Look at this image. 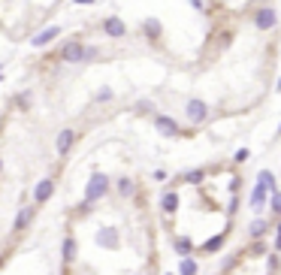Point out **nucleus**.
Returning a JSON list of instances; mask_svg holds the SVG:
<instances>
[{"instance_id":"obj_15","label":"nucleus","mask_w":281,"mask_h":275,"mask_svg":"<svg viewBox=\"0 0 281 275\" xmlns=\"http://www.w3.org/2000/svg\"><path fill=\"white\" fill-rule=\"evenodd\" d=\"M197 260L194 257H182V263H179V275H197Z\"/></svg>"},{"instance_id":"obj_16","label":"nucleus","mask_w":281,"mask_h":275,"mask_svg":"<svg viewBox=\"0 0 281 275\" xmlns=\"http://www.w3.org/2000/svg\"><path fill=\"white\" fill-rule=\"evenodd\" d=\"M175 251H179L182 257H190L194 245H190V239H187V236H179V239H175Z\"/></svg>"},{"instance_id":"obj_2","label":"nucleus","mask_w":281,"mask_h":275,"mask_svg":"<svg viewBox=\"0 0 281 275\" xmlns=\"http://www.w3.org/2000/svg\"><path fill=\"white\" fill-rule=\"evenodd\" d=\"M106 191H109V179L103 173H94L91 179H88V187H85V206H91L100 197H106Z\"/></svg>"},{"instance_id":"obj_1","label":"nucleus","mask_w":281,"mask_h":275,"mask_svg":"<svg viewBox=\"0 0 281 275\" xmlns=\"http://www.w3.org/2000/svg\"><path fill=\"white\" fill-rule=\"evenodd\" d=\"M275 194V176L269 173V169H263V173L257 176V184H254V194H251V206L254 212L263 209V203H266V197Z\"/></svg>"},{"instance_id":"obj_27","label":"nucleus","mask_w":281,"mask_h":275,"mask_svg":"<svg viewBox=\"0 0 281 275\" xmlns=\"http://www.w3.org/2000/svg\"><path fill=\"white\" fill-rule=\"evenodd\" d=\"M76 3H94V0H76Z\"/></svg>"},{"instance_id":"obj_9","label":"nucleus","mask_w":281,"mask_h":275,"mask_svg":"<svg viewBox=\"0 0 281 275\" xmlns=\"http://www.w3.org/2000/svg\"><path fill=\"white\" fill-rule=\"evenodd\" d=\"M103 30H106L109 37H115V40H121V37L127 33L124 22H121V19H115V15H112V19H106V22H103Z\"/></svg>"},{"instance_id":"obj_6","label":"nucleus","mask_w":281,"mask_h":275,"mask_svg":"<svg viewBox=\"0 0 281 275\" xmlns=\"http://www.w3.org/2000/svg\"><path fill=\"white\" fill-rule=\"evenodd\" d=\"M33 215H37V209H33V206H22L19 215H15V221H12V233H24V230L30 227Z\"/></svg>"},{"instance_id":"obj_4","label":"nucleus","mask_w":281,"mask_h":275,"mask_svg":"<svg viewBox=\"0 0 281 275\" xmlns=\"http://www.w3.org/2000/svg\"><path fill=\"white\" fill-rule=\"evenodd\" d=\"M185 115H187V121H190V124H203L206 118H209V103H206V100H200V97L187 100V103H185Z\"/></svg>"},{"instance_id":"obj_12","label":"nucleus","mask_w":281,"mask_h":275,"mask_svg":"<svg viewBox=\"0 0 281 275\" xmlns=\"http://www.w3.org/2000/svg\"><path fill=\"white\" fill-rule=\"evenodd\" d=\"M161 209H164L166 215H175V209H179V194H175V191H166V194L161 197Z\"/></svg>"},{"instance_id":"obj_30","label":"nucleus","mask_w":281,"mask_h":275,"mask_svg":"<svg viewBox=\"0 0 281 275\" xmlns=\"http://www.w3.org/2000/svg\"><path fill=\"white\" fill-rule=\"evenodd\" d=\"M269 275H275V272H269Z\"/></svg>"},{"instance_id":"obj_18","label":"nucleus","mask_w":281,"mask_h":275,"mask_svg":"<svg viewBox=\"0 0 281 275\" xmlns=\"http://www.w3.org/2000/svg\"><path fill=\"white\" fill-rule=\"evenodd\" d=\"M203 179H206L203 169H190V173H185V176H182V182H185V184H200Z\"/></svg>"},{"instance_id":"obj_28","label":"nucleus","mask_w":281,"mask_h":275,"mask_svg":"<svg viewBox=\"0 0 281 275\" xmlns=\"http://www.w3.org/2000/svg\"><path fill=\"white\" fill-rule=\"evenodd\" d=\"M0 169H3V163H0Z\"/></svg>"},{"instance_id":"obj_21","label":"nucleus","mask_w":281,"mask_h":275,"mask_svg":"<svg viewBox=\"0 0 281 275\" xmlns=\"http://www.w3.org/2000/svg\"><path fill=\"white\" fill-rule=\"evenodd\" d=\"M118 191H121V197H133V182L130 179H121L118 182Z\"/></svg>"},{"instance_id":"obj_23","label":"nucleus","mask_w":281,"mask_h":275,"mask_svg":"<svg viewBox=\"0 0 281 275\" xmlns=\"http://www.w3.org/2000/svg\"><path fill=\"white\" fill-rule=\"evenodd\" d=\"M245 160H248V148H239L236 151V163H245Z\"/></svg>"},{"instance_id":"obj_7","label":"nucleus","mask_w":281,"mask_h":275,"mask_svg":"<svg viewBox=\"0 0 281 275\" xmlns=\"http://www.w3.org/2000/svg\"><path fill=\"white\" fill-rule=\"evenodd\" d=\"M51 194H55V182H51V179H43L37 187H33V200H37L40 206H43V203H48V200H51Z\"/></svg>"},{"instance_id":"obj_24","label":"nucleus","mask_w":281,"mask_h":275,"mask_svg":"<svg viewBox=\"0 0 281 275\" xmlns=\"http://www.w3.org/2000/svg\"><path fill=\"white\" fill-rule=\"evenodd\" d=\"M278 266H281L278 257H269V272H278Z\"/></svg>"},{"instance_id":"obj_5","label":"nucleus","mask_w":281,"mask_h":275,"mask_svg":"<svg viewBox=\"0 0 281 275\" xmlns=\"http://www.w3.org/2000/svg\"><path fill=\"white\" fill-rule=\"evenodd\" d=\"M275 24H278V15H275L272 6H260V9L254 12V27H257V30H272Z\"/></svg>"},{"instance_id":"obj_25","label":"nucleus","mask_w":281,"mask_h":275,"mask_svg":"<svg viewBox=\"0 0 281 275\" xmlns=\"http://www.w3.org/2000/svg\"><path fill=\"white\" fill-rule=\"evenodd\" d=\"M109 97H112V91H109V88H103V91L97 94V100H109Z\"/></svg>"},{"instance_id":"obj_17","label":"nucleus","mask_w":281,"mask_h":275,"mask_svg":"<svg viewBox=\"0 0 281 275\" xmlns=\"http://www.w3.org/2000/svg\"><path fill=\"white\" fill-rule=\"evenodd\" d=\"M224 242H227V233H218L215 239H209V242L203 245V251H206V254H212V251H218V248H221Z\"/></svg>"},{"instance_id":"obj_11","label":"nucleus","mask_w":281,"mask_h":275,"mask_svg":"<svg viewBox=\"0 0 281 275\" xmlns=\"http://www.w3.org/2000/svg\"><path fill=\"white\" fill-rule=\"evenodd\" d=\"M76 251H79L76 239H73V236H67V239H64V248H61V257H64V263H73V260H76Z\"/></svg>"},{"instance_id":"obj_22","label":"nucleus","mask_w":281,"mask_h":275,"mask_svg":"<svg viewBox=\"0 0 281 275\" xmlns=\"http://www.w3.org/2000/svg\"><path fill=\"white\" fill-rule=\"evenodd\" d=\"M272 212H275V215H281V194H278V191L272 194Z\"/></svg>"},{"instance_id":"obj_26","label":"nucleus","mask_w":281,"mask_h":275,"mask_svg":"<svg viewBox=\"0 0 281 275\" xmlns=\"http://www.w3.org/2000/svg\"><path fill=\"white\" fill-rule=\"evenodd\" d=\"M275 251H281V224H278V236H275Z\"/></svg>"},{"instance_id":"obj_13","label":"nucleus","mask_w":281,"mask_h":275,"mask_svg":"<svg viewBox=\"0 0 281 275\" xmlns=\"http://www.w3.org/2000/svg\"><path fill=\"white\" fill-rule=\"evenodd\" d=\"M266 230H269V224H266L263 218H254L251 224H248V236H251V239H257V242H260L263 236H266Z\"/></svg>"},{"instance_id":"obj_8","label":"nucleus","mask_w":281,"mask_h":275,"mask_svg":"<svg viewBox=\"0 0 281 275\" xmlns=\"http://www.w3.org/2000/svg\"><path fill=\"white\" fill-rule=\"evenodd\" d=\"M154 124H157V130H161L164 136H169V139H175V136H179V124H175L169 115H157Z\"/></svg>"},{"instance_id":"obj_10","label":"nucleus","mask_w":281,"mask_h":275,"mask_svg":"<svg viewBox=\"0 0 281 275\" xmlns=\"http://www.w3.org/2000/svg\"><path fill=\"white\" fill-rule=\"evenodd\" d=\"M58 33H61V27H58V24H51V27H46L43 33H37V37H33L30 43H33V46H37V48H43V46H48L51 40H55V37H58Z\"/></svg>"},{"instance_id":"obj_29","label":"nucleus","mask_w":281,"mask_h":275,"mask_svg":"<svg viewBox=\"0 0 281 275\" xmlns=\"http://www.w3.org/2000/svg\"><path fill=\"white\" fill-rule=\"evenodd\" d=\"M278 133H281V127H278Z\"/></svg>"},{"instance_id":"obj_14","label":"nucleus","mask_w":281,"mask_h":275,"mask_svg":"<svg viewBox=\"0 0 281 275\" xmlns=\"http://www.w3.org/2000/svg\"><path fill=\"white\" fill-rule=\"evenodd\" d=\"M73 142H76V133L73 130H61L58 133V151L61 154H67L70 148H73Z\"/></svg>"},{"instance_id":"obj_3","label":"nucleus","mask_w":281,"mask_h":275,"mask_svg":"<svg viewBox=\"0 0 281 275\" xmlns=\"http://www.w3.org/2000/svg\"><path fill=\"white\" fill-rule=\"evenodd\" d=\"M61 58H64V64H82L88 58H94V48H85L82 43H67Z\"/></svg>"},{"instance_id":"obj_19","label":"nucleus","mask_w":281,"mask_h":275,"mask_svg":"<svg viewBox=\"0 0 281 275\" xmlns=\"http://www.w3.org/2000/svg\"><path fill=\"white\" fill-rule=\"evenodd\" d=\"M97 242L103 245V248H109V245H115L118 239H115V230H100V236H97Z\"/></svg>"},{"instance_id":"obj_20","label":"nucleus","mask_w":281,"mask_h":275,"mask_svg":"<svg viewBox=\"0 0 281 275\" xmlns=\"http://www.w3.org/2000/svg\"><path fill=\"white\" fill-rule=\"evenodd\" d=\"M145 33H148V40H157V37H161V24H157L154 19H148L145 22Z\"/></svg>"}]
</instances>
